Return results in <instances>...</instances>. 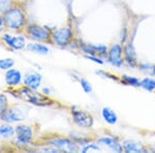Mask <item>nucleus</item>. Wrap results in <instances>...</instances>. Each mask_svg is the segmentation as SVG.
I'll list each match as a JSON object with an SVG mask.
<instances>
[{"mask_svg":"<svg viewBox=\"0 0 155 153\" xmlns=\"http://www.w3.org/2000/svg\"><path fill=\"white\" fill-rule=\"evenodd\" d=\"M11 93L14 96H16L17 98L24 100L28 104L34 105V106L47 107L53 104V100L50 99L48 96H46L42 93H38V92H36V90L29 89L25 86L14 90V91H11Z\"/></svg>","mask_w":155,"mask_h":153,"instance_id":"1","label":"nucleus"},{"mask_svg":"<svg viewBox=\"0 0 155 153\" xmlns=\"http://www.w3.org/2000/svg\"><path fill=\"white\" fill-rule=\"evenodd\" d=\"M4 27L11 30H21L26 25V17L21 7L12 6L6 12H3Z\"/></svg>","mask_w":155,"mask_h":153,"instance_id":"2","label":"nucleus"},{"mask_svg":"<svg viewBox=\"0 0 155 153\" xmlns=\"http://www.w3.org/2000/svg\"><path fill=\"white\" fill-rule=\"evenodd\" d=\"M71 115L72 120L79 127L82 128H90L93 125V117L88 112L84 111V110L76 109L72 108L71 109Z\"/></svg>","mask_w":155,"mask_h":153,"instance_id":"3","label":"nucleus"},{"mask_svg":"<svg viewBox=\"0 0 155 153\" xmlns=\"http://www.w3.org/2000/svg\"><path fill=\"white\" fill-rule=\"evenodd\" d=\"M27 34L31 39L39 42H47L52 38L51 34L47 29L36 24H30L26 28Z\"/></svg>","mask_w":155,"mask_h":153,"instance_id":"4","label":"nucleus"},{"mask_svg":"<svg viewBox=\"0 0 155 153\" xmlns=\"http://www.w3.org/2000/svg\"><path fill=\"white\" fill-rule=\"evenodd\" d=\"M15 135L16 143L21 145H29L33 139V129L29 125L19 124L15 127Z\"/></svg>","mask_w":155,"mask_h":153,"instance_id":"5","label":"nucleus"},{"mask_svg":"<svg viewBox=\"0 0 155 153\" xmlns=\"http://www.w3.org/2000/svg\"><path fill=\"white\" fill-rule=\"evenodd\" d=\"M78 143L72 141L67 138H54L51 141H49V145L59 151H65V152H77L79 150Z\"/></svg>","mask_w":155,"mask_h":153,"instance_id":"6","label":"nucleus"},{"mask_svg":"<svg viewBox=\"0 0 155 153\" xmlns=\"http://www.w3.org/2000/svg\"><path fill=\"white\" fill-rule=\"evenodd\" d=\"M52 39L56 45L60 47H64L68 45V42L72 38V31L68 27H63V28L57 29L52 33Z\"/></svg>","mask_w":155,"mask_h":153,"instance_id":"7","label":"nucleus"},{"mask_svg":"<svg viewBox=\"0 0 155 153\" xmlns=\"http://www.w3.org/2000/svg\"><path fill=\"white\" fill-rule=\"evenodd\" d=\"M24 114L22 110L15 109V108H7L2 114H0V118L5 123H15L21 122L24 120Z\"/></svg>","mask_w":155,"mask_h":153,"instance_id":"8","label":"nucleus"},{"mask_svg":"<svg viewBox=\"0 0 155 153\" xmlns=\"http://www.w3.org/2000/svg\"><path fill=\"white\" fill-rule=\"evenodd\" d=\"M122 53H123V51H122V48L120 45H113L107 51V60L110 63L117 67L122 66L124 62V59L122 58Z\"/></svg>","mask_w":155,"mask_h":153,"instance_id":"9","label":"nucleus"},{"mask_svg":"<svg viewBox=\"0 0 155 153\" xmlns=\"http://www.w3.org/2000/svg\"><path fill=\"white\" fill-rule=\"evenodd\" d=\"M41 80H42V77L41 74L30 72L25 74L23 83H24L25 87H27V88L32 89V90H37L41 84Z\"/></svg>","mask_w":155,"mask_h":153,"instance_id":"10","label":"nucleus"},{"mask_svg":"<svg viewBox=\"0 0 155 153\" xmlns=\"http://www.w3.org/2000/svg\"><path fill=\"white\" fill-rule=\"evenodd\" d=\"M4 80L8 87L11 88H16L22 83V72L15 68H9L5 72Z\"/></svg>","mask_w":155,"mask_h":153,"instance_id":"11","label":"nucleus"},{"mask_svg":"<svg viewBox=\"0 0 155 153\" xmlns=\"http://www.w3.org/2000/svg\"><path fill=\"white\" fill-rule=\"evenodd\" d=\"M2 39L9 48H12V50H22L25 48V38L23 36L18 35V36H14L11 35L8 33L3 34Z\"/></svg>","mask_w":155,"mask_h":153,"instance_id":"12","label":"nucleus"},{"mask_svg":"<svg viewBox=\"0 0 155 153\" xmlns=\"http://www.w3.org/2000/svg\"><path fill=\"white\" fill-rule=\"evenodd\" d=\"M97 143L102 145V146H106L107 148H110V149L114 152L120 153V152L123 151V147H122V145L119 144V142L117 141L116 139H114V138H111V137L99 138V139L97 140Z\"/></svg>","mask_w":155,"mask_h":153,"instance_id":"13","label":"nucleus"},{"mask_svg":"<svg viewBox=\"0 0 155 153\" xmlns=\"http://www.w3.org/2000/svg\"><path fill=\"white\" fill-rule=\"evenodd\" d=\"M123 151L127 153H144L146 149L141 143L134 141V140H125L122 144Z\"/></svg>","mask_w":155,"mask_h":153,"instance_id":"14","label":"nucleus"},{"mask_svg":"<svg viewBox=\"0 0 155 153\" xmlns=\"http://www.w3.org/2000/svg\"><path fill=\"white\" fill-rule=\"evenodd\" d=\"M124 60L126 61V63L130 65L131 67H134L137 65V55L136 51H134V48L132 46V44L128 42L124 47Z\"/></svg>","mask_w":155,"mask_h":153,"instance_id":"15","label":"nucleus"},{"mask_svg":"<svg viewBox=\"0 0 155 153\" xmlns=\"http://www.w3.org/2000/svg\"><path fill=\"white\" fill-rule=\"evenodd\" d=\"M101 116L104 118V120L109 124H116L118 122V116L113 110L110 108H104L101 110Z\"/></svg>","mask_w":155,"mask_h":153,"instance_id":"16","label":"nucleus"},{"mask_svg":"<svg viewBox=\"0 0 155 153\" xmlns=\"http://www.w3.org/2000/svg\"><path fill=\"white\" fill-rule=\"evenodd\" d=\"M15 135V128L9 124H3L0 126V141L8 140Z\"/></svg>","mask_w":155,"mask_h":153,"instance_id":"17","label":"nucleus"},{"mask_svg":"<svg viewBox=\"0 0 155 153\" xmlns=\"http://www.w3.org/2000/svg\"><path fill=\"white\" fill-rule=\"evenodd\" d=\"M27 49H28L29 51L33 52V53L41 54V55H47L50 52L48 47L42 44H39V42H34V44L27 45Z\"/></svg>","mask_w":155,"mask_h":153,"instance_id":"18","label":"nucleus"},{"mask_svg":"<svg viewBox=\"0 0 155 153\" xmlns=\"http://www.w3.org/2000/svg\"><path fill=\"white\" fill-rule=\"evenodd\" d=\"M140 87L148 91H153L155 90V80L151 78H144L140 83Z\"/></svg>","mask_w":155,"mask_h":153,"instance_id":"19","label":"nucleus"},{"mask_svg":"<svg viewBox=\"0 0 155 153\" xmlns=\"http://www.w3.org/2000/svg\"><path fill=\"white\" fill-rule=\"evenodd\" d=\"M15 65V60L12 58H3L0 59V69L1 71H7L9 68H12Z\"/></svg>","mask_w":155,"mask_h":153,"instance_id":"20","label":"nucleus"},{"mask_svg":"<svg viewBox=\"0 0 155 153\" xmlns=\"http://www.w3.org/2000/svg\"><path fill=\"white\" fill-rule=\"evenodd\" d=\"M122 82L126 85H130V86H134V87H139L140 83H141L139 79L129 76H122Z\"/></svg>","mask_w":155,"mask_h":153,"instance_id":"21","label":"nucleus"},{"mask_svg":"<svg viewBox=\"0 0 155 153\" xmlns=\"http://www.w3.org/2000/svg\"><path fill=\"white\" fill-rule=\"evenodd\" d=\"M92 47L95 50L96 55L101 57H107V48L106 46H104V45H97V46L92 45Z\"/></svg>","mask_w":155,"mask_h":153,"instance_id":"22","label":"nucleus"},{"mask_svg":"<svg viewBox=\"0 0 155 153\" xmlns=\"http://www.w3.org/2000/svg\"><path fill=\"white\" fill-rule=\"evenodd\" d=\"M91 151H101V148L97 144H85L84 147L82 148V152H91Z\"/></svg>","mask_w":155,"mask_h":153,"instance_id":"23","label":"nucleus"},{"mask_svg":"<svg viewBox=\"0 0 155 153\" xmlns=\"http://www.w3.org/2000/svg\"><path fill=\"white\" fill-rule=\"evenodd\" d=\"M8 108V100H7L6 95L0 93V114H2Z\"/></svg>","mask_w":155,"mask_h":153,"instance_id":"24","label":"nucleus"},{"mask_svg":"<svg viewBox=\"0 0 155 153\" xmlns=\"http://www.w3.org/2000/svg\"><path fill=\"white\" fill-rule=\"evenodd\" d=\"M80 84H81V87L83 88V90L86 92V93H91L92 92V86L87 80L80 79Z\"/></svg>","mask_w":155,"mask_h":153,"instance_id":"25","label":"nucleus"},{"mask_svg":"<svg viewBox=\"0 0 155 153\" xmlns=\"http://www.w3.org/2000/svg\"><path fill=\"white\" fill-rule=\"evenodd\" d=\"M11 7H12L11 0H0V12H6Z\"/></svg>","mask_w":155,"mask_h":153,"instance_id":"26","label":"nucleus"},{"mask_svg":"<svg viewBox=\"0 0 155 153\" xmlns=\"http://www.w3.org/2000/svg\"><path fill=\"white\" fill-rule=\"evenodd\" d=\"M86 58H87V59H89V60H91V61H93V62H95V63L101 64V65L104 64V61H102V59L98 58L97 56H90V55H87Z\"/></svg>","mask_w":155,"mask_h":153,"instance_id":"27","label":"nucleus"},{"mask_svg":"<svg viewBox=\"0 0 155 153\" xmlns=\"http://www.w3.org/2000/svg\"><path fill=\"white\" fill-rule=\"evenodd\" d=\"M4 29V22H3V16L0 12V32H2Z\"/></svg>","mask_w":155,"mask_h":153,"instance_id":"28","label":"nucleus"},{"mask_svg":"<svg viewBox=\"0 0 155 153\" xmlns=\"http://www.w3.org/2000/svg\"><path fill=\"white\" fill-rule=\"evenodd\" d=\"M49 93H50V90L47 89V88H45L44 89V94H49Z\"/></svg>","mask_w":155,"mask_h":153,"instance_id":"29","label":"nucleus"},{"mask_svg":"<svg viewBox=\"0 0 155 153\" xmlns=\"http://www.w3.org/2000/svg\"><path fill=\"white\" fill-rule=\"evenodd\" d=\"M153 74H154V76H155V65H154V67H153Z\"/></svg>","mask_w":155,"mask_h":153,"instance_id":"30","label":"nucleus"}]
</instances>
